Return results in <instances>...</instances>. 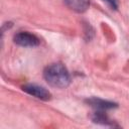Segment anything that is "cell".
Wrapping results in <instances>:
<instances>
[{"label": "cell", "instance_id": "cell-4", "mask_svg": "<svg viewBox=\"0 0 129 129\" xmlns=\"http://www.w3.org/2000/svg\"><path fill=\"white\" fill-rule=\"evenodd\" d=\"M63 2L70 9L79 13L85 12L90 5V0H63Z\"/></svg>", "mask_w": 129, "mask_h": 129}, {"label": "cell", "instance_id": "cell-3", "mask_svg": "<svg viewBox=\"0 0 129 129\" xmlns=\"http://www.w3.org/2000/svg\"><path fill=\"white\" fill-rule=\"evenodd\" d=\"M22 90L24 92H26L27 94H29V95L37 98V99H40L42 101H47L51 97L50 93L46 89H44L43 87L37 86V85H32V84L24 85L22 87Z\"/></svg>", "mask_w": 129, "mask_h": 129}, {"label": "cell", "instance_id": "cell-1", "mask_svg": "<svg viewBox=\"0 0 129 129\" xmlns=\"http://www.w3.org/2000/svg\"><path fill=\"white\" fill-rule=\"evenodd\" d=\"M43 77L50 86L55 88H66L71 83V76L67 68L61 63H52L46 67Z\"/></svg>", "mask_w": 129, "mask_h": 129}, {"label": "cell", "instance_id": "cell-5", "mask_svg": "<svg viewBox=\"0 0 129 129\" xmlns=\"http://www.w3.org/2000/svg\"><path fill=\"white\" fill-rule=\"evenodd\" d=\"M87 102L92 107H94L95 109L100 110V111H106L108 109H112V108H115L116 107V104H114L112 102L105 101V100H102V99H97V98L89 99Z\"/></svg>", "mask_w": 129, "mask_h": 129}, {"label": "cell", "instance_id": "cell-2", "mask_svg": "<svg viewBox=\"0 0 129 129\" xmlns=\"http://www.w3.org/2000/svg\"><path fill=\"white\" fill-rule=\"evenodd\" d=\"M14 42L23 47H34L39 44V38L27 31H22L14 36Z\"/></svg>", "mask_w": 129, "mask_h": 129}, {"label": "cell", "instance_id": "cell-6", "mask_svg": "<svg viewBox=\"0 0 129 129\" xmlns=\"http://www.w3.org/2000/svg\"><path fill=\"white\" fill-rule=\"evenodd\" d=\"M93 121L96 123H100V124H104V125H108L111 124V120L108 118L107 115H105V113L103 111L97 110V112L94 114L93 116Z\"/></svg>", "mask_w": 129, "mask_h": 129}, {"label": "cell", "instance_id": "cell-7", "mask_svg": "<svg viewBox=\"0 0 129 129\" xmlns=\"http://www.w3.org/2000/svg\"><path fill=\"white\" fill-rule=\"evenodd\" d=\"M104 1H106L112 8H114V9H116L117 7H118V2H117V0H104Z\"/></svg>", "mask_w": 129, "mask_h": 129}]
</instances>
